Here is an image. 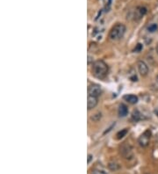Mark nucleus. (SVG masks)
I'll return each instance as SVG.
<instances>
[{
  "label": "nucleus",
  "instance_id": "f257e3e1",
  "mask_svg": "<svg viewBox=\"0 0 158 174\" xmlns=\"http://www.w3.org/2000/svg\"><path fill=\"white\" fill-rule=\"evenodd\" d=\"M109 68L104 61L98 60L94 62L91 66V74L99 79L105 78L108 74Z\"/></svg>",
  "mask_w": 158,
  "mask_h": 174
},
{
  "label": "nucleus",
  "instance_id": "f03ea898",
  "mask_svg": "<svg viewBox=\"0 0 158 174\" xmlns=\"http://www.w3.org/2000/svg\"><path fill=\"white\" fill-rule=\"evenodd\" d=\"M126 33V26L121 23H117L112 26L109 33V38L112 41H119Z\"/></svg>",
  "mask_w": 158,
  "mask_h": 174
},
{
  "label": "nucleus",
  "instance_id": "7ed1b4c3",
  "mask_svg": "<svg viewBox=\"0 0 158 174\" xmlns=\"http://www.w3.org/2000/svg\"><path fill=\"white\" fill-rule=\"evenodd\" d=\"M102 94L101 86L98 84H91L88 87V95L99 98Z\"/></svg>",
  "mask_w": 158,
  "mask_h": 174
},
{
  "label": "nucleus",
  "instance_id": "20e7f679",
  "mask_svg": "<svg viewBox=\"0 0 158 174\" xmlns=\"http://www.w3.org/2000/svg\"><path fill=\"white\" fill-rule=\"evenodd\" d=\"M150 136H151L150 130H146L142 135L140 136V137L138 139V144H140V146H141V147H146L149 144Z\"/></svg>",
  "mask_w": 158,
  "mask_h": 174
},
{
  "label": "nucleus",
  "instance_id": "39448f33",
  "mask_svg": "<svg viewBox=\"0 0 158 174\" xmlns=\"http://www.w3.org/2000/svg\"><path fill=\"white\" fill-rule=\"evenodd\" d=\"M137 69L142 77H145L148 73V67L146 64V63H144L143 61H139L137 63Z\"/></svg>",
  "mask_w": 158,
  "mask_h": 174
},
{
  "label": "nucleus",
  "instance_id": "423d86ee",
  "mask_svg": "<svg viewBox=\"0 0 158 174\" xmlns=\"http://www.w3.org/2000/svg\"><path fill=\"white\" fill-rule=\"evenodd\" d=\"M98 102H99V99H98L97 97L88 95L87 107L89 110H91V109L96 107V106L98 105Z\"/></svg>",
  "mask_w": 158,
  "mask_h": 174
},
{
  "label": "nucleus",
  "instance_id": "0eeeda50",
  "mask_svg": "<svg viewBox=\"0 0 158 174\" xmlns=\"http://www.w3.org/2000/svg\"><path fill=\"white\" fill-rule=\"evenodd\" d=\"M123 99H124L125 101L128 102L131 105H135L138 102V97L136 95H134V94H127V95L123 97Z\"/></svg>",
  "mask_w": 158,
  "mask_h": 174
},
{
  "label": "nucleus",
  "instance_id": "6e6552de",
  "mask_svg": "<svg viewBox=\"0 0 158 174\" xmlns=\"http://www.w3.org/2000/svg\"><path fill=\"white\" fill-rule=\"evenodd\" d=\"M118 113H119V115L120 117H125L127 116L128 114V108L126 105L124 104H121L120 107H119V110H118Z\"/></svg>",
  "mask_w": 158,
  "mask_h": 174
},
{
  "label": "nucleus",
  "instance_id": "1a4fd4ad",
  "mask_svg": "<svg viewBox=\"0 0 158 174\" xmlns=\"http://www.w3.org/2000/svg\"><path fill=\"white\" fill-rule=\"evenodd\" d=\"M146 13H147L146 7H144V6L137 7V9H136V14H137V17L141 18V17H143Z\"/></svg>",
  "mask_w": 158,
  "mask_h": 174
},
{
  "label": "nucleus",
  "instance_id": "9d476101",
  "mask_svg": "<svg viewBox=\"0 0 158 174\" xmlns=\"http://www.w3.org/2000/svg\"><path fill=\"white\" fill-rule=\"evenodd\" d=\"M91 174H107V172H105V170L104 168H94L91 172Z\"/></svg>",
  "mask_w": 158,
  "mask_h": 174
},
{
  "label": "nucleus",
  "instance_id": "9b49d317",
  "mask_svg": "<svg viewBox=\"0 0 158 174\" xmlns=\"http://www.w3.org/2000/svg\"><path fill=\"white\" fill-rule=\"evenodd\" d=\"M128 134V129L127 128H125V129H122L121 131H120V132L117 133V135H116V138L117 139H121L123 138L126 135Z\"/></svg>",
  "mask_w": 158,
  "mask_h": 174
},
{
  "label": "nucleus",
  "instance_id": "f8f14e48",
  "mask_svg": "<svg viewBox=\"0 0 158 174\" xmlns=\"http://www.w3.org/2000/svg\"><path fill=\"white\" fill-rule=\"evenodd\" d=\"M108 166H109V169L111 171H117L120 169V165L118 164L117 163H110Z\"/></svg>",
  "mask_w": 158,
  "mask_h": 174
},
{
  "label": "nucleus",
  "instance_id": "ddd939ff",
  "mask_svg": "<svg viewBox=\"0 0 158 174\" xmlns=\"http://www.w3.org/2000/svg\"><path fill=\"white\" fill-rule=\"evenodd\" d=\"M157 24H151L148 27V30L149 31V32H151V33H153V32L157 30Z\"/></svg>",
  "mask_w": 158,
  "mask_h": 174
},
{
  "label": "nucleus",
  "instance_id": "4468645a",
  "mask_svg": "<svg viewBox=\"0 0 158 174\" xmlns=\"http://www.w3.org/2000/svg\"><path fill=\"white\" fill-rule=\"evenodd\" d=\"M133 118H134L135 120H139L140 119V114L137 110L134 111V113H133Z\"/></svg>",
  "mask_w": 158,
  "mask_h": 174
},
{
  "label": "nucleus",
  "instance_id": "2eb2a0df",
  "mask_svg": "<svg viewBox=\"0 0 158 174\" xmlns=\"http://www.w3.org/2000/svg\"><path fill=\"white\" fill-rule=\"evenodd\" d=\"M142 44H140V43H138L137 45H136V47H135V48L134 49V51L135 52H140L141 50H142Z\"/></svg>",
  "mask_w": 158,
  "mask_h": 174
},
{
  "label": "nucleus",
  "instance_id": "dca6fc26",
  "mask_svg": "<svg viewBox=\"0 0 158 174\" xmlns=\"http://www.w3.org/2000/svg\"><path fill=\"white\" fill-rule=\"evenodd\" d=\"M91 158H92V155L89 154V155H88V160H87L88 164H90V162H91Z\"/></svg>",
  "mask_w": 158,
  "mask_h": 174
},
{
  "label": "nucleus",
  "instance_id": "f3484780",
  "mask_svg": "<svg viewBox=\"0 0 158 174\" xmlns=\"http://www.w3.org/2000/svg\"><path fill=\"white\" fill-rule=\"evenodd\" d=\"M156 52H157V54H158V44H157V46H156Z\"/></svg>",
  "mask_w": 158,
  "mask_h": 174
},
{
  "label": "nucleus",
  "instance_id": "a211bd4d",
  "mask_svg": "<svg viewBox=\"0 0 158 174\" xmlns=\"http://www.w3.org/2000/svg\"><path fill=\"white\" fill-rule=\"evenodd\" d=\"M156 82H157V84H158V76L156 77Z\"/></svg>",
  "mask_w": 158,
  "mask_h": 174
},
{
  "label": "nucleus",
  "instance_id": "6ab92c4d",
  "mask_svg": "<svg viewBox=\"0 0 158 174\" xmlns=\"http://www.w3.org/2000/svg\"><path fill=\"white\" fill-rule=\"evenodd\" d=\"M156 114H157V116H158V111H156Z\"/></svg>",
  "mask_w": 158,
  "mask_h": 174
}]
</instances>
